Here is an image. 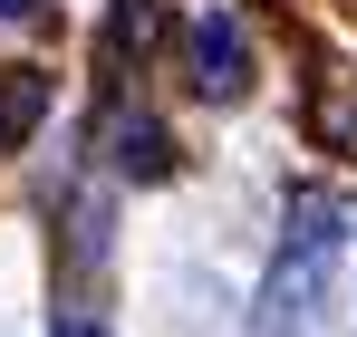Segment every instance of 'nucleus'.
Listing matches in <instances>:
<instances>
[{"label":"nucleus","mask_w":357,"mask_h":337,"mask_svg":"<svg viewBox=\"0 0 357 337\" xmlns=\"http://www.w3.org/2000/svg\"><path fill=\"white\" fill-rule=\"evenodd\" d=\"M348 260V203L338 193H290V222H280V260L261 280V328H319L328 308V280Z\"/></svg>","instance_id":"f257e3e1"},{"label":"nucleus","mask_w":357,"mask_h":337,"mask_svg":"<svg viewBox=\"0 0 357 337\" xmlns=\"http://www.w3.org/2000/svg\"><path fill=\"white\" fill-rule=\"evenodd\" d=\"M107 145H116V173H135V183H165V173H174V135H165L155 116H116Z\"/></svg>","instance_id":"7ed1b4c3"},{"label":"nucleus","mask_w":357,"mask_h":337,"mask_svg":"<svg viewBox=\"0 0 357 337\" xmlns=\"http://www.w3.org/2000/svg\"><path fill=\"white\" fill-rule=\"evenodd\" d=\"M0 10H10V19H29V10H39V0H0Z\"/></svg>","instance_id":"20e7f679"},{"label":"nucleus","mask_w":357,"mask_h":337,"mask_svg":"<svg viewBox=\"0 0 357 337\" xmlns=\"http://www.w3.org/2000/svg\"><path fill=\"white\" fill-rule=\"evenodd\" d=\"M59 337H97V328H59Z\"/></svg>","instance_id":"39448f33"},{"label":"nucleus","mask_w":357,"mask_h":337,"mask_svg":"<svg viewBox=\"0 0 357 337\" xmlns=\"http://www.w3.org/2000/svg\"><path fill=\"white\" fill-rule=\"evenodd\" d=\"M193 87H203L213 107L251 97V39H241L232 10H203V19H193Z\"/></svg>","instance_id":"f03ea898"}]
</instances>
